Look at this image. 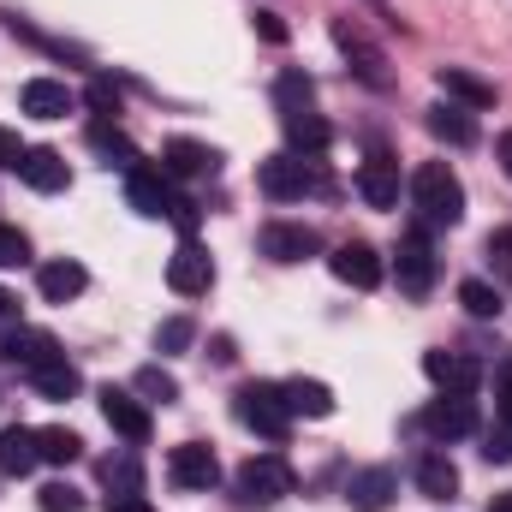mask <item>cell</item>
<instances>
[{
	"instance_id": "obj_1",
	"label": "cell",
	"mask_w": 512,
	"mask_h": 512,
	"mask_svg": "<svg viewBox=\"0 0 512 512\" xmlns=\"http://www.w3.org/2000/svg\"><path fill=\"white\" fill-rule=\"evenodd\" d=\"M411 203H417L423 227H459L465 221V185L447 161H423L411 173Z\"/></svg>"
},
{
	"instance_id": "obj_2",
	"label": "cell",
	"mask_w": 512,
	"mask_h": 512,
	"mask_svg": "<svg viewBox=\"0 0 512 512\" xmlns=\"http://www.w3.org/2000/svg\"><path fill=\"white\" fill-rule=\"evenodd\" d=\"M233 411H239V423L262 435L268 447H280L286 435H292V411H286V399H280V382H245L233 393Z\"/></svg>"
},
{
	"instance_id": "obj_3",
	"label": "cell",
	"mask_w": 512,
	"mask_h": 512,
	"mask_svg": "<svg viewBox=\"0 0 512 512\" xmlns=\"http://www.w3.org/2000/svg\"><path fill=\"white\" fill-rule=\"evenodd\" d=\"M233 495H239V507H274V501H286L292 495V465L280 453H256V459H245L233 471Z\"/></svg>"
},
{
	"instance_id": "obj_4",
	"label": "cell",
	"mask_w": 512,
	"mask_h": 512,
	"mask_svg": "<svg viewBox=\"0 0 512 512\" xmlns=\"http://www.w3.org/2000/svg\"><path fill=\"white\" fill-rule=\"evenodd\" d=\"M256 185H262V197H274V203H298V197L322 191V179H316V155H292V149H280V155H268V161L256 167Z\"/></svg>"
},
{
	"instance_id": "obj_5",
	"label": "cell",
	"mask_w": 512,
	"mask_h": 512,
	"mask_svg": "<svg viewBox=\"0 0 512 512\" xmlns=\"http://www.w3.org/2000/svg\"><path fill=\"white\" fill-rule=\"evenodd\" d=\"M435 245H429V227H405L399 233V245H393V280H399V292L405 298H429V286H435Z\"/></svg>"
},
{
	"instance_id": "obj_6",
	"label": "cell",
	"mask_w": 512,
	"mask_h": 512,
	"mask_svg": "<svg viewBox=\"0 0 512 512\" xmlns=\"http://www.w3.org/2000/svg\"><path fill=\"white\" fill-rule=\"evenodd\" d=\"M126 203L143 215V221H161V215H173V203H179V191H173V173L167 167H149V161H137L126 173Z\"/></svg>"
},
{
	"instance_id": "obj_7",
	"label": "cell",
	"mask_w": 512,
	"mask_h": 512,
	"mask_svg": "<svg viewBox=\"0 0 512 512\" xmlns=\"http://www.w3.org/2000/svg\"><path fill=\"white\" fill-rule=\"evenodd\" d=\"M417 429H423L429 441H465V435L477 429V399H471V393H441L435 405H423Z\"/></svg>"
},
{
	"instance_id": "obj_8",
	"label": "cell",
	"mask_w": 512,
	"mask_h": 512,
	"mask_svg": "<svg viewBox=\"0 0 512 512\" xmlns=\"http://www.w3.org/2000/svg\"><path fill=\"white\" fill-rule=\"evenodd\" d=\"M167 483H173V489H215V483H221V459H215V447H203V441H179V447L167 453Z\"/></svg>"
},
{
	"instance_id": "obj_9",
	"label": "cell",
	"mask_w": 512,
	"mask_h": 512,
	"mask_svg": "<svg viewBox=\"0 0 512 512\" xmlns=\"http://www.w3.org/2000/svg\"><path fill=\"white\" fill-rule=\"evenodd\" d=\"M167 286H173L179 298H203V292L215 286V262H209V251H203L197 239H185L179 251L167 256Z\"/></svg>"
},
{
	"instance_id": "obj_10",
	"label": "cell",
	"mask_w": 512,
	"mask_h": 512,
	"mask_svg": "<svg viewBox=\"0 0 512 512\" xmlns=\"http://www.w3.org/2000/svg\"><path fill=\"white\" fill-rule=\"evenodd\" d=\"M102 417H108V423H114V435H126L131 447H143V441H149V429H155V423H149V399H137V393H126V387H102Z\"/></svg>"
},
{
	"instance_id": "obj_11",
	"label": "cell",
	"mask_w": 512,
	"mask_h": 512,
	"mask_svg": "<svg viewBox=\"0 0 512 512\" xmlns=\"http://www.w3.org/2000/svg\"><path fill=\"white\" fill-rule=\"evenodd\" d=\"M48 358H60L54 334H42V328H24V322L0 334V364H12V370H24V376H30V370H42Z\"/></svg>"
},
{
	"instance_id": "obj_12",
	"label": "cell",
	"mask_w": 512,
	"mask_h": 512,
	"mask_svg": "<svg viewBox=\"0 0 512 512\" xmlns=\"http://www.w3.org/2000/svg\"><path fill=\"white\" fill-rule=\"evenodd\" d=\"M328 268H334V280H346V286H358V292H376V286H382V256L370 251V245H364V239H346V245H340V251L328 256Z\"/></svg>"
},
{
	"instance_id": "obj_13",
	"label": "cell",
	"mask_w": 512,
	"mask_h": 512,
	"mask_svg": "<svg viewBox=\"0 0 512 512\" xmlns=\"http://www.w3.org/2000/svg\"><path fill=\"white\" fill-rule=\"evenodd\" d=\"M334 42H340V54L352 60V72H358L364 84H376V90H382V84H387V54H382V48H376L358 24H346V18L334 24Z\"/></svg>"
},
{
	"instance_id": "obj_14",
	"label": "cell",
	"mask_w": 512,
	"mask_h": 512,
	"mask_svg": "<svg viewBox=\"0 0 512 512\" xmlns=\"http://www.w3.org/2000/svg\"><path fill=\"white\" fill-rule=\"evenodd\" d=\"M423 376L441 387V393H477L483 364H477V358H465V352H423Z\"/></svg>"
},
{
	"instance_id": "obj_15",
	"label": "cell",
	"mask_w": 512,
	"mask_h": 512,
	"mask_svg": "<svg viewBox=\"0 0 512 512\" xmlns=\"http://www.w3.org/2000/svg\"><path fill=\"white\" fill-rule=\"evenodd\" d=\"M322 251L316 227H298V221H268L262 227V256L268 262H304V256Z\"/></svg>"
},
{
	"instance_id": "obj_16",
	"label": "cell",
	"mask_w": 512,
	"mask_h": 512,
	"mask_svg": "<svg viewBox=\"0 0 512 512\" xmlns=\"http://www.w3.org/2000/svg\"><path fill=\"white\" fill-rule=\"evenodd\" d=\"M358 197L370 203V209H399V161L393 155H370L364 167H358Z\"/></svg>"
},
{
	"instance_id": "obj_17",
	"label": "cell",
	"mask_w": 512,
	"mask_h": 512,
	"mask_svg": "<svg viewBox=\"0 0 512 512\" xmlns=\"http://www.w3.org/2000/svg\"><path fill=\"white\" fill-rule=\"evenodd\" d=\"M399 495V471L393 465H370V471H352V483H346V501L358 512H382L387 501Z\"/></svg>"
},
{
	"instance_id": "obj_18",
	"label": "cell",
	"mask_w": 512,
	"mask_h": 512,
	"mask_svg": "<svg viewBox=\"0 0 512 512\" xmlns=\"http://www.w3.org/2000/svg\"><path fill=\"white\" fill-rule=\"evenodd\" d=\"M18 179H24L30 191H42V197H54V191H66V185H72V173H66V155H60V149H24V161H18Z\"/></svg>"
},
{
	"instance_id": "obj_19",
	"label": "cell",
	"mask_w": 512,
	"mask_h": 512,
	"mask_svg": "<svg viewBox=\"0 0 512 512\" xmlns=\"http://www.w3.org/2000/svg\"><path fill=\"white\" fill-rule=\"evenodd\" d=\"M18 108H24L30 120H66V114H72V90H66L60 78H30V84L18 90Z\"/></svg>"
},
{
	"instance_id": "obj_20",
	"label": "cell",
	"mask_w": 512,
	"mask_h": 512,
	"mask_svg": "<svg viewBox=\"0 0 512 512\" xmlns=\"http://www.w3.org/2000/svg\"><path fill=\"white\" fill-rule=\"evenodd\" d=\"M161 167H167L173 179H203V173L221 167V155H215L209 143H197V137H173V143L161 149Z\"/></svg>"
},
{
	"instance_id": "obj_21",
	"label": "cell",
	"mask_w": 512,
	"mask_h": 512,
	"mask_svg": "<svg viewBox=\"0 0 512 512\" xmlns=\"http://www.w3.org/2000/svg\"><path fill=\"white\" fill-rule=\"evenodd\" d=\"M84 286H90V274H84V262H72V256H60V262H42V268H36V292H42L48 304H72Z\"/></svg>"
},
{
	"instance_id": "obj_22",
	"label": "cell",
	"mask_w": 512,
	"mask_h": 512,
	"mask_svg": "<svg viewBox=\"0 0 512 512\" xmlns=\"http://www.w3.org/2000/svg\"><path fill=\"white\" fill-rule=\"evenodd\" d=\"M280 399H286L292 417H334V387L316 382V376H292V382H280Z\"/></svg>"
},
{
	"instance_id": "obj_23",
	"label": "cell",
	"mask_w": 512,
	"mask_h": 512,
	"mask_svg": "<svg viewBox=\"0 0 512 512\" xmlns=\"http://www.w3.org/2000/svg\"><path fill=\"white\" fill-rule=\"evenodd\" d=\"M435 84H441L459 108H471V114H477V108H495V84H489V78H477V72H465V66H441V72H435Z\"/></svg>"
},
{
	"instance_id": "obj_24",
	"label": "cell",
	"mask_w": 512,
	"mask_h": 512,
	"mask_svg": "<svg viewBox=\"0 0 512 512\" xmlns=\"http://www.w3.org/2000/svg\"><path fill=\"white\" fill-rule=\"evenodd\" d=\"M36 465H42V453H36V429H24V423L0 429V477H30Z\"/></svg>"
},
{
	"instance_id": "obj_25",
	"label": "cell",
	"mask_w": 512,
	"mask_h": 512,
	"mask_svg": "<svg viewBox=\"0 0 512 512\" xmlns=\"http://www.w3.org/2000/svg\"><path fill=\"white\" fill-rule=\"evenodd\" d=\"M280 126H286V149L292 155H322L328 143H334V126L322 120V114H280Z\"/></svg>"
},
{
	"instance_id": "obj_26",
	"label": "cell",
	"mask_w": 512,
	"mask_h": 512,
	"mask_svg": "<svg viewBox=\"0 0 512 512\" xmlns=\"http://www.w3.org/2000/svg\"><path fill=\"white\" fill-rule=\"evenodd\" d=\"M411 477H417V495H429V501H453L459 495V465L447 453H423Z\"/></svg>"
},
{
	"instance_id": "obj_27",
	"label": "cell",
	"mask_w": 512,
	"mask_h": 512,
	"mask_svg": "<svg viewBox=\"0 0 512 512\" xmlns=\"http://www.w3.org/2000/svg\"><path fill=\"white\" fill-rule=\"evenodd\" d=\"M30 387H36L42 399H78L84 376H78V364H66V352H60V358H48L42 370H30Z\"/></svg>"
},
{
	"instance_id": "obj_28",
	"label": "cell",
	"mask_w": 512,
	"mask_h": 512,
	"mask_svg": "<svg viewBox=\"0 0 512 512\" xmlns=\"http://www.w3.org/2000/svg\"><path fill=\"white\" fill-rule=\"evenodd\" d=\"M90 149H96L108 167H120V173H131V167L143 161V155H137V143H131L120 126H108V120H96V126H90Z\"/></svg>"
},
{
	"instance_id": "obj_29",
	"label": "cell",
	"mask_w": 512,
	"mask_h": 512,
	"mask_svg": "<svg viewBox=\"0 0 512 512\" xmlns=\"http://www.w3.org/2000/svg\"><path fill=\"white\" fill-rule=\"evenodd\" d=\"M429 131H435L441 143H453V149L477 143V120H471V108H459V102H441V108H429Z\"/></svg>"
},
{
	"instance_id": "obj_30",
	"label": "cell",
	"mask_w": 512,
	"mask_h": 512,
	"mask_svg": "<svg viewBox=\"0 0 512 512\" xmlns=\"http://www.w3.org/2000/svg\"><path fill=\"white\" fill-rule=\"evenodd\" d=\"M36 453H42V465H72L84 453V441H78V429L54 423V429H36Z\"/></svg>"
},
{
	"instance_id": "obj_31",
	"label": "cell",
	"mask_w": 512,
	"mask_h": 512,
	"mask_svg": "<svg viewBox=\"0 0 512 512\" xmlns=\"http://www.w3.org/2000/svg\"><path fill=\"white\" fill-rule=\"evenodd\" d=\"M102 483H108V495H143V465L131 453H108L102 459Z\"/></svg>"
},
{
	"instance_id": "obj_32",
	"label": "cell",
	"mask_w": 512,
	"mask_h": 512,
	"mask_svg": "<svg viewBox=\"0 0 512 512\" xmlns=\"http://www.w3.org/2000/svg\"><path fill=\"white\" fill-rule=\"evenodd\" d=\"M274 102H280V114H304V108L316 102V84H310L304 72H280V78H274Z\"/></svg>"
},
{
	"instance_id": "obj_33",
	"label": "cell",
	"mask_w": 512,
	"mask_h": 512,
	"mask_svg": "<svg viewBox=\"0 0 512 512\" xmlns=\"http://www.w3.org/2000/svg\"><path fill=\"white\" fill-rule=\"evenodd\" d=\"M459 304H465V316H477V322H495V316H501V292H495L489 280H459Z\"/></svg>"
},
{
	"instance_id": "obj_34",
	"label": "cell",
	"mask_w": 512,
	"mask_h": 512,
	"mask_svg": "<svg viewBox=\"0 0 512 512\" xmlns=\"http://www.w3.org/2000/svg\"><path fill=\"white\" fill-rule=\"evenodd\" d=\"M131 393H143L149 405H173V399H179V382H173L161 364H143V370L131 376Z\"/></svg>"
},
{
	"instance_id": "obj_35",
	"label": "cell",
	"mask_w": 512,
	"mask_h": 512,
	"mask_svg": "<svg viewBox=\"0 0 512 512\" xmlns=\"http://www.w3.org/2000/svg\"><path fill=\"white\" fill-rule=\"evenodd\" d=\"M197 340V328H191V316H167L161 328H155V352H185Z\"/></svg>"
},
{
	"instance_id": "obj_36",
	"label": "cell",
	"mask_w": 512,
	"mask_h": 512,
	"mask_svg": "<svg viewBox=\"0 0 512 512\" xmlns=\"http://www.w3.org/2000/svg\"><path fill=\"white\" fill-rule=\"evenodd\" d=\"M84 102L96 108V120H114V114H120V84H114V78H90Z\"/></svg>"
},
{
	"instance_id": "obj_37",
	"label": "cell",
	"mask_w": 512,
	"mask_h": 512,
	"mask_svg": "<svg viewBox=\"0 0 512 512\" xmlns=\"http://www.w3.org/2000/svg\"><path fill=\"white\" fill-rule=\"evenodd\" d=\"M36 507H42V512H78V507H84V495H78L72 483H48V489L36 495Z\"/></svg>"
},
{
	"instance_id": "obj_38",
	"label": "cell",
	"mask_w": 512,
	"mask_h": 512,
	"mask_svg": "<svg viewBox=\"0 0 512 512\" xmlns=\"http://www.w3.org/2000/svg\"><path fill=\"white\" fill-rule=\"evenodd\" d=\"M30 262V239L18 227H0V268H24Z\"/></svg>"
},
{
	"instance_id": "obj_39",
	"label": "cell",
	"mask_w": 512,
	"mask_h": 512,
	"mask_svg": "<svg viewBox=\"0 0 512 512\" xmlns=\"http://www.w3.org/2000/svg\"><path fill=\"white\" fill-rule=\"evenodd\" d=\"M483 459H489V465H512V423H501V429L483 435Z\"/></svg>"
},
{
	"instance_id": "obj_40",
	"label": "cell",
	"mask_w": 512,
	"mask_h": 512,
	"mask_svg": "<svg viewBox=\"0 0 512 512\" xmlns=\"http://www.w3.org/2000/svg\"><path fill=\"white\" fill-rule=\"evenodd\" d=\"M495 399H501V423H512V358L495 370Z\"/></svg>"
},
{
	"instance_id": "obj_41",
	"label": "cell",
	"mask_w": 512,
	"mask_h": 512,
	"mask_svg": "<svg viewBox=\"0 0 512 512\" xmlns=\"http://www.w3.org/2000/svg\"><path fill=\"white\" fill-rule=\"evenodd\" d=\"M489 262H501V268H512V227H501V233H489Z\"/></svg>"
},
{
	"instance_id": "obj_42",
	"label": "cell",
	"mask_w": 512,
	"mask_h": 512,
	"mask_svg": "<svg viewBox=\"0 0 512 512\" xmlns=\"http://www.w3.org/2000/svg\"><path fill=\"white\" fill-rule=\"evenodd\" d=\"M256 30H262V42H286V24H280V12H256Z\"/></svg>"
},
{
	"instance_id": "obj_43",
	"label": "cell",
	"mask_w": 512,
	"mask_h": 512,
	"mask_svg": "<svg viewBox=\"0 0 512 512\" xmlns=\"http://www.w3.org/2000/svg\"><path fill=\"white\" fill-rule=\"evenodd\" d=\"M24 161V143H18V131L0 126V167H18Z\"/></svg>"
},
{
	"instance_id": "obj_44",
	"label": "cell",
	"mask_w": 512,
	"mask_h": 512,
	"mask_svg": "<svg viewBox=\"0 0 512 512\" xmlns=\"http://www.w3.org/2000/svg\"><path fill=\"white\" fill-rule=\"evenodd\" d=\"M108 512H155L143 495H108Z\"/></svg>"
},
{
	"instance_id": "obj_45",
	"label": "cell",
	"mask_w": 512,
	"mask_h": 512,
	"mask_svg": "<svg viewBox=\"0 0 512 512\" xmlns=\"http://www.w3.org/2000/svg\"><path fill=\"white\" fill-rule=\"evenodd\" d=\"M0 328H18V298L0 286Z\"/></svg>"
},
{
	"instance_id": "obj_46",
	"label": "cell",
	"mask_w": 512,
	"mask_h": 512,
	"mask_svg": "<svg viewBox=\"0 0 512 512\" xmlns=\"http://www.w3.org/2000/svg\"><path fill=\"white\" fill-rule=\"evenodd\" d=\"M495 155H501V167H507V179H512V131H501V143H495Z\"/></svg>"
},
{
	"instance_id": "obj_47",
	"label": "cell",
	"mask_w": 512,
	"mask_h": 512,
	"mask_svg": "<svg viewBox=\"0 0 512 512\" xmlns=\"http://www.w3.org/2000/svg\"><path fill=\"white\" fill-rule=\"evenodd\" d=\"M489 512H512V495H495V501H489Z\"/></svg>"
}]
</instances>
